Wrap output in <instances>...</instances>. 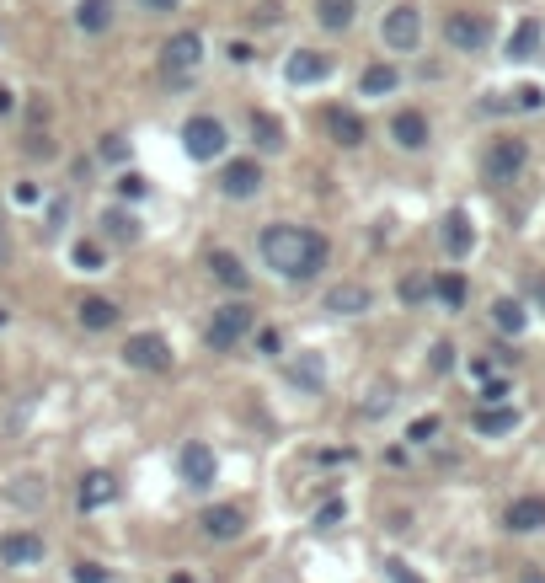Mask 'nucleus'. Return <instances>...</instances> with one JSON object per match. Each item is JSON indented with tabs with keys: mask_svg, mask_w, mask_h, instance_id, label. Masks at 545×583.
I'll list each match as a JSON object with an SVG mask.
<instances>
[{
	"mask_svg": "<svg viewBox=\"0 0 545 583\" xmlns=\"http://www.w3.org/2000/svg\"><path fill=\"white\" fill-rule=\"evenodd\" d=\"M75 583H107V567L102 562H75Z\"/></svg>",
	"mask_w": 545,
	"mask_h": 583,
	"instance_id": "nucleus-37",
	"label": "nucleus"
},
{
	"mask_svg": "<svg viewBox=\"0 0 545 583\" xmlns=\"http://www.w3.org/2000/svg\"><path fill=\"white\" fill-rule=\"evenodd\" d=\"M11 268V236H6V225H0V273Z\"/></svg>",
	"mask_w": 545,
	"mask_h": 583,
	"instance_id": "nucleus-44",
	"label": "nucleus"
},
{
	"mask_svg": "<svg viewBox=\"0 0 545 583\" xmlns=\"http://www.w3.org/2000/svg\"><path fill=\"white\" fill-rule=\"evenodd\" d=\"M123 364H129V370H145V375H161V370H171V343L161 332H134L129 343H123Z\"/></svg>",
	"mask_w": 545,
	"mask_h": 583,
	"instance_id": "nucleus-3",
	"label": "nucleus"
},
{
	"mask_svg": "<svg viewBox=\"0 0 545 583\" xmlns=\"http://www.w3.org/2000/svg\"><path fill=\"white\" fill-rule=\"evenodd\" d=\"M118 193H123V198H145V177H139V172H123V177H118Z\"/></svg>",
	"mask_w": 545,
	"mask_h": 583,
	"instance_id": "nucleus-39",
	"label": "nucleus"
},
{
	"mask_svg": "<svg viewBox=\"0 0 545 583\" xmlns=\"http://www.w3.org/2000/svg\"><path fill=\"white\" fill-rule=\"evenodd\" d=\"M391 140H396L401 150H423V145H428V118L412 113V107H407V113H396V118H391Z\"/></svg>",
	"mask_w": 545,
	"mask_h": 583,
	"instance_id": "nucleus-17",
	"label": "nucleus"
},
{
	"mask_svg": "<svg viewBox=\"0 0 545 583\" xmlns=\"http://www.w3.org/2000/svg\"><path fill=\"white\" fill-rule=\"evenodd\" d=\"M198 530H204L209 541H241V535H246V514L236 509V503H214V509L198 514Z\"/></svg>",
	"mask_w": 545,
	"mask_h": 583,
	"instance_id": "nucleus-9",
	"label": "nucleus"
},
{
	"mask_svg": "<svg viewBox=\"0 0 545 583\" xmlns=\"http://www.w3.org/2000/svg\"><path fill=\"white\" fill-rule=\"evenodd\" d=\"M0 225H6V220H0Z\"/></svg>",
	"mask_w": 545,
	"mask_h": 583,
	"instance_id": "nucleus-51",
	"label": "nucleus"
},
{
	"mask_svg": "<svg viewBox=\"0 0 545 583\" xmlns=\"http://www.w3.org/2000/svg\"><path fill=\"white\" fill-rule=\"evenodd\" d=\"M449 364H455V348H449V343H433V354H428V370H433V375H444Z\"/></svg>",
	"mask_w": 545,
	"mask_h": 583,
	"instance_id": "nucleus-35",
	"label": "nucleus"
},
{
	"mask_svg": "<svg viewBox=\"0 0 545 583\" xmlns=\"http://www.w3.org/2000/svg\"><path fill=\"white\" fill-rule=\"evenodd\" d=\"M118 498V482L107 477V471H86L81 477V509L91 514V509H102V503H113Z\"/></svg>",
	"mask_w": 545,
	"mask_h": 583,
	"instance_id": "nucleus-20",
	"label": "nucleus"
},
{
	"mask_svg": "<svg viewBox=\"0 0 545 583\" xmlns=\"http://www.w3.org/2000/svg\"><path fill=\"white\" fill-rule=\"evenodd\" d=\"M289 380H294V386H300L305 396H321V391H326V359L305 348V354L289 364Z\"/></svg>",
	"mask_w": 545,
	"mask_h": 583,
	"instance_id": "nucleus-16",
	"label": "nucleus"
},
{
	"mask_svg": "<svg viewBox=\"0 0 545 583\" xmlns=\"http://www.w3.org/2000/svg\"><path fill=\"white\" fill-rule=\"evenodd\" d=\"M252 321H257L252 305H241V300H236V305H220V311L209 316V327H204V343L214 348V354H230V348H236L241 337L252 332Z\"/></svg>",
	"mask_w": 545,
	"mask_h": 583,
	"instance_id": "nucleus-2",
	"label": "nucleus"
},
{
	"mask_svg": "<svg viewBox=\"0 0 545 583\" xmlns=\"http://www.w3.org/2000/svg\"><path fill=\"white\" fill-rule=\"evenodd\" d=\"M6 113H17V91L0 86V118H6Z\"/></svg>",
	"mask_w": 545,
	"mask_h": 583,
	"instance_id": "nucleus-43",
	"label": "nucleus"
},
{
	"mask_svg": "<svg viewBox=\"0 0 545 583\" xmlns=\"http://www.w3.org/2000/svg\"><path fill=\"white\" fill-rule=\"evenodd\" d=\"M17 204H38V188H33V182H17Z\"/></svg>",
	"mask_w": 545,
	"mask_h": 583,
	"instance_id": "nucleus-45",
	"label": "nucleus"
},
{
	"mask_svg": "<svg viewBox=\"0 0 545 583\" xmlns=\"http://www.w3.org/2000/svg\"><path fill=\"white\" fill-rule=\"evenodd\" d=\"M423 295H428V279H401V300L407 305H417Z\"/></svg>",
	"mask_w": 545,
	"mask_h": 583,
	"instance_id": "nucleus-41",
	"label": "nucleus"
},
{
	"mask_svg": "<svg viewBox=\"0 0 545 583\" xmlns=\"http://www.w3.org/2000/svg\"><path fill=\"white\" fill-rule=\"evenodd\" d=\"M492 321H497V332L519 337L529 316H524V305H519V300H497V305H492Z\"/></svg>",
	"mask_w": 545,
	"mask_h": 583,
	"instance_id": "nucleus-28",
	"label": "nucleus"
},
{
	"mask_svg": "<svg viewBox=\"0 0 545 583\" xmlns=\"http://www.w3.org/2000/svg\"><path fill=\"white\" fill-rule=\"evenodd\" d=\"M433 434H439V418H433V412H428V418H417V423L407 428V439H412V444H428Z\"/></svg>",
	"mask_w": 545,
	"mask_h": 583,
	"instance_id": "nucleus-34",
	"label": "nucleus"
},
{
	"mask_svg": "<svg viewBox=\"0 0 545 583\" xmlns=\"http://www.w3.org/2000/svg\"><path fill=\"white\" fill-rule=\"evenodd\" d=\"M444 247H449V257H465V252L476 247V230H471V220H465L460 209L444 220Z\"/></svg>",
	"mask_w": 545,
	"mask_h": 583,
	"instance_id": "nucleus-22",
	"label": "nucleus"
},
{
	"mask_svg": "<svg viewBox=\"0 0 545 583\" xmlns=\"http://www.w3.org/2000/svg\"><path fill=\"white\" fill-rule=\"evenodd\" d=\"M342 519H348V503L332 498V503H321L316 509V530H332V525H342Z\"/></svg>",
	"mask_w": 545,
	"mask_h": 583,
	"instance_id": "nucleus-32",
	"label": "nucleus"
},
{
	"mask_svg": "<svg viewBox=\"0 0 545 583\" xmlns=\"http://www.w3.org/2000/svg\"><path fill=\"white\" fill-rule=\"evenodd\" d=\"M171 583H193V578H188V573H177V578H171Z\"/></svg>",
	"mask_w": 545,
	"mask_h": 583,
	"instance_id": "nucleus-49",
	"label": "nucleus"
},
{
	"mask_svg": "<svg viewBox=\"0 0 545 583\" xmlns=\"http://www.w3.org/2000/svg\"><path fill=\"white\" fill-rule=\"evenodd\" d=\"M284 75H289L294 86H316V81H326V75H332V54H321V49H300V54H289Z\"/></svg>",
	"mask_w": 545,
	"mask_h": 583,
	"instance_id": "nucleus-13",
	"label": "nucleus"
},
{
	"mask_svg": "<svg viewBox=\"0 0 545 583\" xmlns=\"http://www.w3.org/2000/svg\"><path fill=\"white\" fill-rule=\"evenodd\" d=\"M433 295H439L449 311H455V305H465V279H460V273H444V279L433 284Z\"/></svg>",
	"mask_w": 545,
	"mask_h": 583,
	"instance_id": "nucleus-31",
	"label": "nucleus"
},
{
	"mask_svg": "<svg viewBox=\"0 0 545 583\" xmlns=\"http://www.w3.org/2000/svg\"><path fill=\"white\" fill-rule=\"evenodd\" d=\"M524 583H545V578H540V573H524Z\"/></svg>",
	"mask_w": 545,
	"mask_h": 583,
	"instance_id": "nucleus-48",
	"label": "nucleus"
},
{
	"mask_svg": "<svg viewBox=\"0 0 545 583\" xmlns=\"http://www.w3.org/2000/svg\"><path fill=\"white\" fill-rule=\"evenodd\" d=\"M198 65H204V38H198V33H177V38L161 49V70H166L171 86H182Z\"/></svg>",
	"mask_w": 545,
	"mask_h": 583,
	"instance_id": "nucleus-4",
	"label": "nucleus"
},
{
	"mask_svg": "<svg viewBox=\"0 0 545 583\" xmlns=\"http://www.w3.org/2000/svg\"><path fill=\"white\" fill-rule=\"evenodd\" d=\"M519 428V412L513 407H481L476 412V434H513Z\"/></svg>",
	"mask_w": 545,
	"mask_h": 583,
	"instance_id": "nucleus-23",
	"label": "nucleus"
},
{
	"mask_svg": "<svg viewBox=\"0 0 545 583\" xmlns=\"http://www.w3.org/2000/svg\"><path fill=\"white\" fill-rule=\"evenodd\" d=\"M75 27L81 33H107L113 27V0H81L75 6Z\"/></svg>",
	"mask_w": 545,
	"mask_h": 583,
	"instance_id": "nucleus-21",
	"label": "nucleus"
},
{
	"mask_svg": "<svg viewBox=\"0 0 545 583\" xmlns=\"http://www.w3.org/2000/svg\"><path fill=\"white\" fill-rule=\"evenodd\" d=\"M535 49H540V22H519L508 38V59H535Z\"/></svg>",
	"mask_w": 545,
	"mask_h": 583,
	"instance_id": "nucleus-26",
	"label": "nucleus"
},
{
	"mask_svg": "<svg viewBox=\"0 0 545 583\" xmlns=\"http://www.w3.org/2000/svg\"><path fill=\"white\" fill-rule=\"evenodd\" d=\"M535 300L545 305V279H535Z\"/></svg>",
	"mask_w": 545,
	"mask_h": 583,
	"instance_id": "nucleus-47",
	"label": "nucleus"
},
{
	"mask_svg": "<svg viewBox=\"0 0 545 583\" xmlns=\"http://www.w3.org/2000/svg\"><path fill=\"white\" fill-rule=\"evenodd\" d=\"M262 182H268V177H262V166H257L252 156H246V161H225L220 193H225V198H257V193H262Z\"/></svg>",
	"mask_w": 545,
	"mask_h": 583,
	"instance_id": "nucleus-10",
	"label": "nucleus"
},
{
	"mask_svg": "<svg viewBox=\"0 0 545 583\" xmlns=\"http://www.w3.org/2000/svg\"><path fill=\"white\" fill-rule=\"evenodd\" d=\"M503 525H508L513 535L545 530V498H513V503H508V514H503Z\"/></svg>",
	"mask_w": 545,
	"mask_h": 583,
	"instance_id": "nucleus-15",
	"label": "nucleus"
},
{
	"mask_svg": "<svg viewBox=\"0 0 545 583\" xmlns=\"http://www.w3.org/2000/svg\"><path fill=\"white\" fill-rule=\"evenodd\" d=\"M385 578H391V583H423V578H417V573H412V567L401 562V557H391V562H385Z\"/></svg>",
	"mask_w": 545,
	"mask_h": 583,
	"instance_id": "nucleus-38",
	"label": "nucleus"
},
{
	"mask_svg": "<svg viewBox=\"0 0 545 583\" xmlns=\"http://www.w3.org/2000/svg\"><path fill=\"white\" fill-rule=\"evenodd\" d=\"M75 316H81V327H91V332H107L118 321V305L107 300V295H86L81 305H75Z\"/></svg>",
	"mask_w": 545,
	"mask_h": 583,
	"instance_id": "nucleus-18",
	"label": "nucleus"
},
{
	"mask_svg": "<svg viewBox=\"0 0 545 583\" xmlns=\"http://www.w3.org/2000/svg\"><path fill=\"white\" fill-rule=\"evenodd\" d=\"M0 327H6V305H0Z\"/></svg>",
	"mask_w": 545,
	"mask_h": 583,
	"instance_id": "nucleus-50",
	"label": "nucleus"
},
{
	"mask_svg": "<svg viewBox=\"0 0 545 583\" xmlns=\"http://www.w3.org/2000/svg\"><path fill=\"white\" fill-rule=\"evenodd\" d=\"M123 150H129V145H123V134H102V156L107 161H123Z\"/></svg>",
	"mask_w": 545,
	"mask_h": 583,
	"instance_id": "nucleus-42",
	"label": "nucleus"
},
{
	"mask_svg": "<svg viewBox=\"0 0 545 583\" xmlns=\"http://www.w3.org/2000/svg\"><path fill=\"white\" fill-rule=\"evenodd\" d=\"M369 305H375V295H369L364 284H353V279L326 289V311H332V316H364Z\"/></svg>",
	"mask_w": 545,
	"mask_h": 583,
	"instance_id": "nucleus-14",
	"label": "nucleus"
},
{
	"mask_svg": "<svg viewBox=\"0 0 545 583\" xmlns=\"http://www.w3.org/2000/svg\"><path fill=\"white\" fill-rule=\"evenodd\" d=\"M262 263L284 279H316L326 268V236L310 225H268L262 230Z\"/></svg>",
	"mask_w": 545,
	"mask_h": 583,
	"instance_id": "nucleus-1",
	"label": "nucleus"
},
{
	"mask_svg": "<svg viewBox=\"0 0 545 583\" xmlns=\"http://www.w3.org/2000/svg\"><path fill=\"white\" fill-rule=\"evenodd\" d=\"M75 263H81L86 273H102V247L97 241H75Z\"/></svg>",
	"mask_w": 545,
	"mask_h": 583,
	"instance_id": "nucleus-33",
	"label": "nucleus"
},
{
	"mask_svg": "<svg viewBox=\"0 0 545 583\" xmlns=\"http://www.w3.org/2000/svg\"><path fill=\"white\" fill-rule=\"evenodd\" d=\"M252 140L262 150H284V124H278L273 113H252Z\"/></svg>",
	"mask_w": 545,
	"mask_h": 583,
	"instance_id": "nucleus-27",
	"label": "nucleus"
},
{
	"mask_svg": "<svg viewBox=\"0 0 545 583\" xmlns=\"http://www.w3.org/2000/svg\"><path fill=\"white\" fill-rule=\"evenodd\" d=\"M380 38H385V49H396V54L417 49V38H423V17H417V6H396V11H385Z\"/></svg>",
	"mask_w": 545,
	"mask_h": 583,
	"instance_id": "nucleus-7",
	"label": "nucleus"
},
{
	"mask_svg": "<svg viewBox=\"0 0 545 583\" xmlns=\"http://www.w3.org/2000/svg\"><path fill=\"white\" fill-rule=\"evenodd\" d=\"M332 140L337 145H364V124H358V113H342V107H337V113H332Z\"/></svg>",
	"mask_w": 545,
	"mask_h": 583,
	"instance_id": "nucleus-30",
	"label": "nucleus"
},
{
	"mask_svg": "<svg viewBox=\"0 0 545 583\" xmlns=\"http://www.w3.org/2000/svg\"><path fill=\"white\" fill-rule=\"evenodd\" d=\"M513 102H519L524 113H535V107H545V91L540 86H519V91H513Z\"/></svg>",
	"mask_w": 545,
	"mask_h": 583,
	"instance_id": "nucleus-36",
	"label": "nucleus"
},
{
	"mask_svg": "<svg viewBox=\"0 0 545 583\" xmlns=\"http://www.w3.org/2000/svg\"><path fill=\"white\" fill-rule=\"evenodd\" d=\"M177 471H182V482H188V487H209L214 482V450L204 439H188L177 450Z\"/></svg>",
	"mask_w": 545,
	"mask_h": 583,
	"instance_id": "nucleus-11",
	"label": "nucleus"
},
{
	"mask_svg": "<svg viewBox=\"0 0 545 583\" xmlns=\"http://www.w3.org/2000/svg\"><path fill=\"white\" fill-rule=\"evenodd\" d=\"M529 161V145L524 140H492L487 150V182H513Z\"/></svg>",
	"mask_w": 545,
	"mask_h": 583,
	"instance_id": "nucleus-8",
	"label": "nucleus"
},
{
	"mask_svg": "<svg viewBox=\"0 0 545 583\" xmlns=\"http://www.w3.org/2000/svg\"><path fill=\"white\" fill-rule=\"evenodd\" d=\"M145 11H177V0H139Z\"/></svg>",
	"mask_w": 545,
	"mask_h": 583,
	"instance_id": "nucleus-46",
	"label": "nucleus"
},
{
	"mask_svg": "<svg viewBox=\"0 0 545 583\" xmlns=\"http://www.w3.org/2000/svg\"><path fill=\"white\" fill-rule=\"evenodd\" d=\"M0 562H6V567L43 562V535L38 530H6V535H0Z\"/></svg>",
	"mask_w": 545,
	"mask_h": 583,
	"instance_id": "nucleus-12",
	"label": "nucleus"
},
{
	"mask_svg": "<svg viewBox=\"0 0 545 583\" xmlns=\"http://www.w3.org/2000/svg\"><path fill=\"white\" fill-rule=\"evenodd\" d=\"M444 38H449V49L476 54V49H487V43H492V22L481 17V11H449Z\"/></svg>",
	"mask_w": 545,
	"mask_h": 583,
	"instance_id": "nucleus-5",
	"label": "nucleus"
},
{
	"mask_svg": "<svg viewBox=\"0 0 545 583\" xmlns=\"http://www.w3.org/2000/svg\"><path fill=\"white\" fill-rule=\"evenodd\" d=\"M182 145H188V156L193 161H214L225 150V124L220 118H188V124H182Z\"/></svg>",
	"mask_w": 545,
	"mask_h": 583,
	"instance_id": "nucleus-6",
	"label": "nucleus"
},
{
	"mask_svg": "<svg viewBox=\"0 0 545 583\" xmlns=\"http://www.w3.org/2000/svg\"><path fill=\"white\" fill-rule=\"evenodd\" d=\"M102 230H107L113 241H139V220H134L129 209H107V214H102Z\"/></svg>",
	"mask_w": 545,
	"mask_h": 583,
	"instance_id": "nucleus-29",
	"label": "nucleus"
},
{
	"mask_svg": "<svg viewBox=\"0 0 545 583\" xmlns=\"http://www.w3.org/2000/svg\"><path fill=\"white\" fill-rule=\"evenodd\" d=\"M396 86H401V75H396L391 65H369L364 81H358V91H364V97H391Z\"/></svg>",
	"mask_w": 545,
	"mask_h": 583,
	"instance_id": "nucleus-24",
	"label": "nucleus"
},
{
	"mask_svg": "<svg viewBox=\"0 0 545 583\" xmlns=\"http://www.w3.org/2000/svg\"><path fill=\"white\" fill-rule=\"evenodd\" d=\"M316 17H321V27H332V33H348L353 27V0H316Z\"/></svg>",
	"mask_w": 545,
	"mask_h": 583,
	"instance_id": "nucleus-25",
	"label": "nucleus"
},
{
	"mask_svg": "<svg viewBox=\"0 0 545 583\" xmlns=\"http://www.w3.org/2000/svg\"><path fill=\"white\" fill-rule=\"evenodd\" d=\"M27 156H43V161H49V156H54V140H49V134H27Z\"/></svg>",
	"mask_w": 545,
	"mask_h": 583,
	"instance_id": "nucleus-40",
	"label": "nucleus"
},
{
	"mask_svg": "<svg viewBox=\"0 0 545 583\" xmlns=\"http://www.w3.org/2000/svg\"><path fill=\"white\" fill-rule=\"evenodd\" d=\"M209 273H214V279H220L225 289H246V284H252V273L241 268V257H236V252H225V247H220V252H209Z\"/></svg>",
	"mask_w": 545,
	"mask_h": 583,
	"instance_id": "nucleus-19",
	"label": "nucleus"
}]
</instances>
